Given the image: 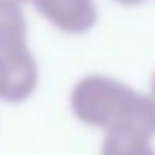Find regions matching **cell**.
I'll return each mask as SVG.
<instances>
[{
    "label": "cell",
    "mask_w": 155,
    "mask_h": 155,
    "mask_svg": "<svg viewBox=\"0 0 155 155\" xmlns=\"http://www.w3.org/2000/svg\"><path fill=\"white\" fill-rule=\"evenodd\" d=\"M76 119L93 128H125L138 134L155 129L153 99L105 74H88L70 93Z\"/></svg>",
    "instance_id": "1"
},
{
    "label": "cell",
    "mask_w": 155,
    "mask_h": 155,
    "mask_svg": "<svg viewBox=\"0 0 155 155\" xmlns=\"http://www.w3.org/2000/svg\"><path fill=\"white\" fill-rule=\"evenodd\" d=\"M38 84V65L31 50L0 55V99L20 104L32 96Z\"/></svg>",
    "instance_id": "2"
},
{
    "label": "cell",
    "mask_w": 155,
    "mask_h": 155,
    "mask_svg": "<svg viewBox=\"0 0 155 155\" xmlns=\"http://www.w3.org/2000/svg\"><path fill=\"white\" fill-rule=\"evenodd\" d=\"M32 3L46 20L64 34H85L97 21V8L93 0H32Z\"/></svg>",
    "instance_id": "3"
},
{
    "label": "cell",
    "mask_w": 155,
    "mask_h": 155,
    "mask_svg": "<svg viewBox=\"0 0 155 155\" xmlns=\"http://www.w3.org/2000/svg\"><path fill=\"white\" fill-rule=\"evenodd\" d=\"M28 49L26 20L20 5L0 0V55H15Z\"/></svg>",
    "instance_id": "4"
},
{
    "label": "cell",
    "mask_w": 155,
    "mask_h": 155,
    "mask_svg": "<svg viewBox=\"0 0 155 155\" xmlns=\"http://www.w3.org/2000/svg\"><path fill=\"white\" fill-rule=\"evenodd\" d=\"M114 2L123 6H137V5H141L144 0H114Z\"/></svg>",
    "instance_id": "5"
},
{
    "label": "cell",
    "mask_w": 155,
    "mask_h": 155,
    "mask_svg": "<svg viewBox=\"0 0 155 155\" xmlns=\"http://www.w3.org/2000/svg\"><path fill=\"white\" fill-rule=\"evenodd\" d=\"M150 88H152V94H153V97H155V73H153V76H152V82H150Z\"/></svg>",
    "instance_id": "6"
},
{
    "label": "cell",
    "mask_w": 155,
    "mask_h": 155,
    "mask_svg": "<svg viewBox=\"0 0 155 155\" xmlns=\"http://www.w3.org/2000/svg\"><path fill=\"white\" fill-rule=\"evenodd\" d=\"M11 2H15V3H18V5H20L21 2H25V0H11Z\"/></svg>",
    "instance_id": "7"
}]
</instances>
